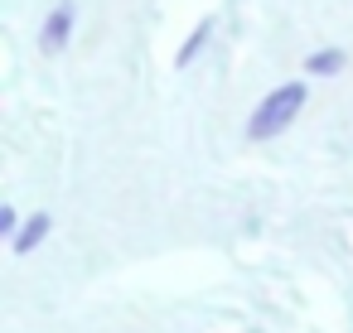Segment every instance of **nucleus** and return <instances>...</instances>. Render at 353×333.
<instances>
[{
	"label": "nucleus",
	"mask_w": 353,
	"mask_h": 333,
	"mask_svg": "<svg viewBox=\"0 0 353 333\" xmlns=\"http://www.w3.org/2000/svg\"><path fill=\"white\" fill-rule=\"evenodd\" d=\"M305 102H310V83H281V87H271L256 102L252 121H247V140H271V136L290 131L295 116L305 111Z\"/></svg>",
	"instance_id": "obj_1"
},
{
	"label": "nucleus",
	"mask_w": 353,
	"mask_h": 333,
	"mask_svg": "<svg viewBox=\"0 0 353 333\" xmlns=\"http://www.w3.org/2000/svg\"><path fill=\"white\" fill-rule=\"evenodd\" d=\"M49 232H54V217H49V213H34V217H25V222H20V232L10 237V251H15V256H30Z\"/></svg>",
	"instance_id": "obj_3"
},
{
	"label": "nucleus",
	"mask_w": 353,
	"mask_h": 333,
	"mask_svg": "<svg viewBox=\"0 0 353 333\" xmlns=\"http://www.w3.org/2000/svg\"><path fill=\"white\" fill-rule=\"evenodd\" d=\"M348 68V54L343 49H314L310 58H305V73L310 78H334V73H343Z\"/></svg>",
	"instance_id": "obj_4"
},
{
	"label": "nucleus",
	"mask_w": 353,
	"mask_h": 333,
	"mask_svg": "<svg viewBox=\"0 0 353 333\" xmlns=\"http://www.w3.org/2000/svg\"><path fill=\"white\" fill-rule=\"evenodd\" d=\"M208 34H213V20H203V25H199V30H194V34L184 39V49H179V58H174V63L184 68V63H189V58H194V54L203 49V39H208Z\"/></svg>",
	"instance_id": "obj_5"
},
{
	"label": "nucleus",
	"mask_w": 353,
	"mask_h": 333,
	"mask_svg": "<svg viewBox=\"0 0 353 333\" xmlns=\"http://www.w3.org/2000/svg\"><path fill=\"white\" fill-rule=\"evenodd\" d=\"M15 232H20V213L6 203V208H0V237H15Z\"/></svg>",
	"instance_id": "obj_6"
},
{
	"label": "nucleus",
	"mask_w": 353,
	"mask_h": 333,
	"mask_svg": "<svg viewBox=\"0 0 353 333\" xmlns=\"http://www.w3.org/2000/svg\"><path fill=\"white\" fill-rule=\"evenodd\" d=\"M73 25H78V6L73 0H59V6L49 10V20H44V30H39V49L44 54H63L68 39H73Z\"/></svg>",
	"instance_id": "obj_2"
}]
</instances>
